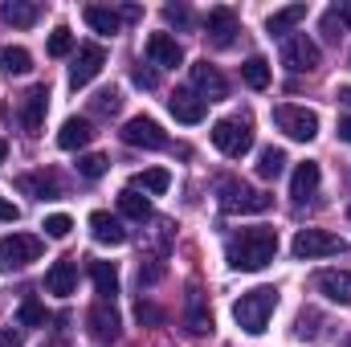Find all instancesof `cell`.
I'll use <instances>...</instances> for the list:
<instances>
[{
    "mask_svg": "<svg viewBox=\"0 0 351 347\" xmlns=\"http://www.w3.org/2000/svg\"><path fill=\"white\" fill-rule=\"evenodd\" d=\"M237 33H241V25H237V12H233V8H213V12H208L204 37H208L213 49H229V45L237 41Z\"/></svg>",
    "mask_w": 351,
    "mask_h": 347,
    "instance_id": "10",
    "label": "cell"
},
{
    "mask_svg": "<svg viewBox=\"0 0 351 347\" xmlns=\"http://www.w3.org/2000/svg\"><path fill=\"white\" fill-rule=\"evenodd\" d=\"M294 335H298V339H315V335H319V315H315V311H302L298 323H294Z\"/></svg>",
    "mask_w": 351,
    "mask_h": 347,
    "instance_id": "37",
    "label": "cell"
},
{
    "mask_svg": "<svg viewBox=\"0 0 351 347\" xmlns=\"http://www.w3.org/2000/svg\"><path fill=\"white\" fill-rule=\"evenodd\" d=\"M339 250H343V241H339L335 233H327V229H298V233H294V246H290V254L298 261L331 258V254H339Z\"/></svg>",
    "mask_w": 351,
    "mask_h": 347,
    "instance_id": "8",
    "label": "cell"
},
{
    "mask_svg": "<svg viewBox=\"0 0 351 347\" xmlns=\"http://www.w3.org/2000/svg\"><path fill=\"white\" fill-rule=\"evenodd\" d=\"M217 200H221L225 213H265V208L274 204L265 192L241 184V180H221V184H217Z\"/></svg>",
    "mask_w": 351,
    "mask_h": 347,
    "instance_id": "5",
    "label": "cell"
},
{
    "mask_svg": "<svg viewBox=\"0 0 351 347\" xmlns=\"http://www.w3.org/2000/svg\"><path fill=\"white\" fill-rule=\"evenodd\" d=\"M0 347H25V331L21 327H4L0 331Z\"/></svg>",
    "mask_w": 351,
    "mask_h": 347,
    "instance_id": "41",
    "label": "cell"
},
{
    "mask_svg": "<svg viewBox=\"0 0 351 347\" xmlns=\"http://www.w3.org/2000/svg\"><path fill=\"white\" fill-rule=\"evenodd\" d=\"M0 16H4L8 25H16V29H33L37 16H41V4H33V0H8V4L0 8Z\"/></svg>",
    "mask_w": 351,
    "mask_h": 347,
    "instance_id": "24",
    "label": "cell"
},
{
    "mask_svg": "<svg viewBox=\"0 0 351 347\" xmlns=\"http://www.w3.org/2000/svg\"><path fill=\"white\" fill-rule=\"evenodd\" d=\"M45 237H53V241H62V237H70V229H74V221L66 217V213H53V217H45Z\"/></svg>",
    "mask_w": 351,
    "mask_h": 347,
    "instance_id": "35",
    "label": "cell"
},
{
    "mask_svg": "<svg viewBox=\"0 0 351 347\" xmlns=\"http://www.w3.org/2000/svg\"><path fill=\"white\" fill-rule=\"evenodd\" d=\"M90 233H94V241H102V246H123L127 241V229H123V221L119 217H110V213H90Z\"/></svg>",
    "mask_w": 351,
    "mask_h": 347,
    "instance_id": "19",
    "label": "cell"
},
{
    "mask_svg": "<svg viewBox=\"0 0 351 347\" xmlns=\"http://www.w3.org/2000/svg\"><path fill=\"white\" fill-rule=\"evenodd\" d=\"M45 347H70V344H62V339H58V344H45Z\"/></svg>",
    "mask_w": 351,
    "mask_h": 347,
    "instance_id": "49",
    "label": "cell"
},
{
    "mask_svg": "<svg viewBox=\"0 0 351 347\" xmlns=\"http://www.w3.org/2000/svg\"><path fill=\"white\" fill-rule=\"evenodd\" d=\"M90 139H94L90 119H66L62 131H58V147H62V152H78V147H86Z\"/></svg>",
    "mask_w": 351,
    "mask_h": 347,
    "instance_id": "21",
    "label": "cell"
},
{
    "mask_svg": "<svg viewBox=\"0 0 351 347\" xmlns=\"http://www.w3.org/2000/svg\"><path fill=\"white\" fill-rule=\"evenodd\" d=\"M319 180H323V172H319V164L315 160H306V164H298L294 168V180H290V196L302 204V200H311L315 192H319Z\"/></svg>",
    "mask_w": 351,
    "mask_h": 347,
    "instance_id": "20",
    "label": "cell"
},
{
    "mask_svg": "<svg viewBox=\"0 0 351 347\" xmlns=\"http://www.w3.org/2000/svg\"><path fill=\"white\" fill-rule=\"evenodd\" d=\"M168 110H172V119L176 123H200L204 119V110H208V102L196 94V90H176L172 98H168Z\"/></svg>",
    "mask_w": 351,
    "mask_h": 347,
    "instance_id": "15",
    "label": "cell"
},
{
    "mask_svg": "<svg viewBox=\"0 0 351 347\" xmlns=\"http://www.w3.org/2000/svg\"><path fill=\"white\" fill-rule=\"evenodd\" d=\"M164 16H168L172 25H188V21H192V16H188V8H176V4H168V8H164Z\"/></svg>",
    "mask_w": 351,
    "mask_h": 347,
    "instance_id": "43",
    "label": "cell"
},
{
    "mask_svg": "<svg viewBox=\"0 0 351 347\" xmlns=\"http://www.w3.org/2000/svg\"><path fill=\"white\" fill-rule=\"evenodd\" d=\"M119 213L131 221H152V200L139 196V188H123L119 192Z\"/></svg>",
    "mask_w": 351,
    "mask_h": 347,
    "instance_id": "27",
    "label": "cell"
},
{
    "mask_svg": "<svg viewBox=\"0 0 351 347\" xmlns=\"http://www.w3.org/2000/svg\"><path fill=\"white\" fill-rule=\"evenodd\" d=\"M90 282L102 294V302H114V294H119V270L110 261H90Z\"/></svg>",
    "mask_w": 351,
    "mask_h": 347,
    "instance_id": "23",
    "label": "cell"
},
{
    "mask_svg": "<svg viewBox=\"0 0 351 347\" xmlns=\"http://www.w3.org/2000/svg\"><path fill=\"white\" fill-rule=\"evenodd\" d=\"M348 347H351V344H348Z\"/></svg>",
    "mask_w": 351,
    "mask_h": 347,
    "instance_id": "51",
    "label": "cell"
},
{
    "mask_svg": "<svg viewBox=\"0 0 351 347\" xmlns=\"http://www.w3.org/2000/svg\"><path fill=\"white\" fill-rule=\"evenodd\" d=\"M339 102H351V90H339Z\"/></svg>",
    "mask_w": 351,
    "mask_h": 347,
    "instance_id": "48",
    "label": "cell"
},
{
    "mask_svg": "<svg viewBox=\"0 0 351 347\" xmlns=\"http://www.w3.org/2000/svg\"><path fill=\"white\" fill-rule=\"evenodd\" d=\"M241 78H245V86L265 90L269 86V62H265V58H250V62L241 66Z\"/></svg>",
    "mask_w": 351,
    "mask_h": 347,
    "instance_id": "32",
    "label": "cell"
},
{
    "mask_svg": "<svg viewBox=\"0 0 351 347\" xmlns=\"http://www.w3.org/2000/svg\"><path fill=\"white\" fill-rule=\"evenodd\" d=\"M131 78H135V86H143V90H156V82H160V78H156V70H143V66H139Z\"/></svg>",
    "mask_w": 351,
    "mask_h": 347,
    "instance_id": "42",
    "label": "cell"
},
{
    "mask_svg": "<svg viewBox=\"0 0 351 347\" xmlns=\"http://www.w3.org/2000/svg\"><path fill=\"white\" fill-rule=\"evenodd\" d=\"M315 286H319L323 298H331V302H339V307H351V274L348 270H323V274L315 278Z\"/></svg>",
    "mask_w": 351,
    "mask_h": 347,
    "instance_id": "18",
    "label": "cell"
},
{
    "mask_svg": "<svg viewBox=\"0 0 351 347\" xmlns=\"http://www.w3.org/2000/svg\"><path fill=\"white\" fill-rule=\"evenodd\" d=\"M45 290L49 294H58V298H70L74 290H78V261L74 258H62L49 265V274H45Z\"/></svg>",
    "mask_w": 351,
    "mask_h": 347,
    "instance_id": "14",
    "label": "cell"
},
{
    "mask_svg": "<svg viewBox=\"0 0 351 347\" xmlns=\"http://www.w3.org/2000/svg\"><path fill=\"white\" fill-rule=\"evenodd\" d=\"M86 327H90V335H94L98 344H110V339L123 335V319H119V311H114L110 302H94V307H90Z\"/></svg>",
    "mask_w": 351,
    "mask_h": 347,
    "instance_id": "12",
    "label": "cell"
},
{
    "mask_svg": "<svg viewBox=\"0 0 351 347\" xmlns=\"http://www.w3.org/2000/svg\"><path fill=\"white\" fill-rule=\"evenodd\" d=\"M16 323H21V327H45V323H49V311H45L37 298H25L21 311H16Z\"/></svg>",
    "mask_w": 351,
    "mask_h": 347,
    "instance_id": "33",
    "label": "cell"
},
{
    "mask_svg": "<svg viewBox=\"0 0 351 347\" xmlns=\"http://www.w3.org/2000/svg\"><path fill=\"white\" fill-rule=\"evenodd\" d=\"M106 168H110V160H106V156H98V152H90V156H82V160H78V172L86 176V180H98Z\"/></svg>",
    "mask_w": 351,
    "mask_h": 347,
    "instance_id": "36",
    "label": "cell"
},
{
    "mask_svg": "<svg viewBox=\"0 0 351 347\" xmlns=\"http://www.w3.org/2000/svg\"><path fill=\"white\" fill-rule=\"evenodd\" d=\"M168 184H172L168 168H147V172L135 176V184H131V188H143V192H152V196H164V192H168Z\"/></svg>",
    "mask_w": 351,
    "mask_h": 347,
    "instance_id": "30",
    "label": "cell"
},
{
    "mask_svg": "<svg viewBox=\"0 0 351 347\" xmlns=\"http://www.w3.org/2000/svg\"><path fill=\"white\" fill-rule=\"evenodd\" d=\"M348 217H351V208H348Z\"/></svg>",
    "mask_w": 351,
    "mask_h": 347,
    "instance_id": "50",
    "label": "cell"
},
{
    "mask_svg": "<svg viewBox=\"0 0 351 347\" xmlns=\"http://www.w3.org/2000/svg\"><path fill=\"white\" fill-rule=\"evenodd\" d=\"M184 323H188V331H192V335H208V331H213V315H208V307H204L200 290H192V294H188Z\"/></svg>",
    "mask_w": 351,
    "mask_h": 347,
    "instance_id": "25",
    "label": "cell"
},
{
    "mask_svg": "<svg viewBox=\"0 0 351 347\" xmlns=\"http://www.w3.org/2000/svg\"><path fill=\"white\" fill-rule=\"evenodd\" d=\"M213 143H217V152H225L229 160H241V156L254 147V123H250L245 115L221 119V123H213Z\"/></svg>",
    "mask_w": 351,
    "mask_h": 347,
    "instance_id": "3",
    "label": "cell"
},
{
    "mask_svg": "<svg viewBox=\"0 0 351 347\" xmlns=\"http://www.w3.org/2000/svg\"><path fill=\"white\" fill-rule=\"evenodd\" d=\"M119 102H123V98H119V90H114V86L94 94V110H98V115H114V110H119Z\"/></svg>",
    "mask_w": 351,
    "mask_h": 347,
    "instance_id": "38",
    "label": "cell"
},
{
    "mask_svg": "<svg viewBox=\"0 0 351 347\" xmlns=\"http://www.w3.org/2000/svg\"><path fill=\"white\" fill-rule=\"evenodd\" d=\"M45 110H49V86L41 82V86H33L25 98H21V127H25L29 135H41Z\"/></svg>",
    "mask_w": 351,
    "mask_h": 347,
    "instance_id": "13",
    "label": "cell"
},
{
    "mask_svg": "<svg viewBox=\"0 0 351 347\" xmlns=\"http://www.w3.org/2000/svg\"><path fill=\"white\" fill-rule=\"evenodd\" d=\"M319 62H323V53L306 33H290L282 41V66L290 74H311V70H319Z\"/></svg>",
    "mask_w": 351,
    "mask_h": 347,
    "instance_id": "7",
    "label": "cell"
},
{
    "mask_svg": "<svg viewBox=\"0 0 351 347\" xmlns=\"http://www.w3.org/2000/svg\"><path fill=\"white\" fill-rule=\"evenodd\" d=\"M282 172H286V152H282V147H262V156H258V176H262V180H278Z\"/></svg>",
    "mask_w": 351,
    "mask_h": 347,
    "instance_id": "31",
    "label": "cell"
},
{
    "mask_svg": "<svg viewBox=\"0 0 351 347\" xmlns=\"http://www.w3.org/2000/svg\"><path fill=\"white\" fill-rule=\"evenodd\" d=\"M278 254V233L274 229H241L233 241H229V265L233 270H245V274H254V270H265L269 261Z\"/></svg>",
    "mask_w": 351,
    "mask_h": 347,
    "instance_id": "1",
    "label": "cell"
},
{
    "mask_svg": "<svg viewBox=\"0 0 351 347\" xmlns=\"http://www.w3.org/2000/svg\"><path fill=\"white\" fill-rule=\"evenodd\" d=\"M119 135H123V143H127V147H152V152L168 147V135H164V127H160L156 119H147V115H135V119H127Z\"/></svg>",
    "mask_w": 351,
    "mask_h": 347,
    "instance_id": "9",
    "label": "cell"
},
{
    "mask_svg": "<svg viewBox=\"0 0 351 347\" xmlns=\"http://www.w3.org/2000/svg\"><path fill=\"white\" fill-rule=\"evenodd\" d=\"M82 16H86L90 29H94V33H102V37H114V33L123 29V16H119L114 8H102V4H90Z\"/></svg>",
    "mask_w": 351,
    "mask_h": 347,
    "instance_id": "26",
    "label": "cell"
},
{
    "mask_svg": "<svg viewBox=\"0 0 351 347\" xmlns=\"http://www.w3.org/2000/svg\"><path fill=\"white\" fill-rule=\"evenodd\" d=\"M16 188H21V192H29L33 200H53V196H58V184H53L49 176H21V180H16Z\"/></svg>",
    "mask_w": 351,
    "mask_h": 347,
    "instance_id": "29",
    "label": "cell"
},
{
    "mask_svg": "<svg viewBox=\"0 0 351 347\" xmlns=\"http://www.w3.org/2000/svg\"><path fill=\"white\" fill-rule=\"evenodd\" d=\"M331 12L339 16V25H343V29H348V25H351V0H348V4H335Z\"/></svg>",
    "mask_w": 351,
    "mask_h": 347,
    "instance_id": "45",
    "label": "cell"
},
{
    "mask_svg": "<svg viewBox=\"0 0 351 347\" xmlns=\"http://www.w3.org/2000/svg\"><path fill=\"white\" fill-rule=\"evenodd\" d=\"M45 49H49V58H66V53L74 49V33H70L66 25H58V29L49 33V45H45Z\"/></svg>",
    "mask_w": 351,
    "mask_h": 347,
    "instance_id": "34",
    "label": "cell"
},
{
    "mask_svg": "<svg viewBox=\"0 0 351 347\" xmlns=\"http://www.w3.org/2000/svg\"><path fill=\"white\" fill-rule=\"evenodd\" d=\"M274 311H278V290H274V286H254V290H245V294L233 302V319H237V327L250 331V335H262Z\"/></svg>",
    "mask_w": 351,
    "mask_h": 347,
    "instance_id": "2",
    "label": "cell"
},
{
    "mask_svg": "<svg viewBox=\"0 0 351 347\" xmlns=\"http://www.w3.org/2000/svg\"><path fill=\"white\" fill-rule=\"evenodd\" d=\"M41 250H45L41 237H33V233H8V237L0 241V270H4V274L25 270V265H33V261L41 258Z\"/></svg>",
    "mask_w": 351,
    "mask_h": 347,
    "instance_id": "6",
    "label": "cell"
},
{
    "mask_svg": "<svg viewBox=\"0 0 351 347\" xmlns=\"http://www.w3.org/2000/svg\"><path fill=\"white\" fill-rule=\"evenodd\" d=\"M306 21V4H286V8H274L269 12V21H265V29H269V37H286L294 25H302Z\"/></svg>",
    "mask_w": 351,
    "mask_h": 347,
    "instance_id": "22",
    "label": "cell"
},
{
    "mask_svg": "<svg viewBox=\"0 0 351 347\" xmlns=\"http://www.w3.org/2000/svg\"><path fill=\"white\" fill-rule=\"evenodd\" d=\"M274 127H278L286 139H294V143H311V139L319 135V115L306 110V106L282 102V106H274Z\"/></svg>",
    "mask_w": 351,
    "mask_h": 347,
    "instance_id": "4",
    "label": "cell"
},
{
    "mask_svg": "<svg viewBox=\"0 0 351 347\" xmlns=\"http://www.w3.org/2000/svg\"><path fill=\"white\" fill-rule=\"evenodd\" d=\"M192 86L200 98H208V102H217V98H225L229 94V82L221 78V70L217 66H208V62H196L192 66Z\"/></svg>",
    "mask_w": 351,
    "mask_h": 347,
    "instance_id": "16",
    "label": "cell"
},
{
    "mask_svg": "<svg viewBox=\"0 0 351 347\" xmlns=\"http://www.w3.org/2000/svg\"><path fill=\"white\" fill-rule=\"evenodd\" d=\"M102 66H106V49H102V45H82L78 58H74V66H70V86L74 90L90 86Z\"/></svg>",
    "mask_w": 351,
    "mask_h": 347,
    "instance_id": "11",
    "label": "cell"
},
{
    "mask_svg": "<svg viewBox=\"0 0 351 347\" xmlns=\"http://www.w3.org/2000/svg\"><path fill=\"white\" fill-rule=\"evenodd\" d=\"M4 156H8V143H4V135H0V164H4Z\"/></svg>",
    "mask_w": 351,
    "mask_h": 347,
    "instance_id": "47",
    "label": "cell"
},
{
    "mask_svg": "<svg viewBox=\"0 0 351 347\" xmlns=\"http://www.w3.org/2000/svg\"><path fill=\"white\" fill-rule=\"evenodd\" d=\"M339 139H348V143H351V115H348V119H339Z\"/></svg>",
    "mask_w": 351,
    "mask_h": 347,
    "instance_id": "46",
    "label": "cell"
},
{
    "mask_svg": "<svg viewBox=\"0 0 351 347\" xmlns=\"http://www.w3.org/2000/svg\"><path fill=\"white\" fill-rule=\"evenodd\" d=\"M147 58L156 66H164V70H176L184 62V49H180V41H176L172 33H152L147 37Z\"/></svg>",
    "mask_w": 351,
    "mask_h": 347,
    "instance_id": "17",
    "label": "cell"
},
{
    "mask_svg": "<svg viewBox=\"0 0 351 347\" xmlns=\"http://www.w3.org/2000/svg\"><path fill=\"white\" fill-rule=\"evenodd\" d=\"M339 33H343L339 16H335V12H327V16H323V37H327V41H339Z\"/></svg>",
    "mask_w": 351,
    "mask_h": 347,
    "instance_id": "40",
    "label": "cell"
},
{
    "mask_svg": "<svg viewBox=\"0 0 351 347\" xmlns=\"http://www.w3.org/2000/svg\"><path fill=\"white\" fill-rule=\"evenodd\" d=\"M16 217H21V208H16L8 196H0V221H16Z\"/></svg>",
    "mask_w": 351,
    "mask_h": 347,
    "instance_id": "44",
    "label": "cell"
},
{
    "mask_svg": "<svg viewBox=\"0 0 351 347\" xmlns=\"http://www.w3.org/2000/svg\"><path fill=\"white\" fill-rule=\"evenodd\" d=\"M0 66H4V74H29L33 70V53L21 49V45H4L0 49Z\"/></svg>",
    "mask_w": 351,
    "mask_h": 347,
    "instance_id": "28",
    "label": "cell"
},
{
    "mask_svg": "<svg viewBox=\"0 0 351 347\" xmlns=\"http://www.w3.org/2000/svg\"><path fill=\"white\" fill-rule=\"evenodd\" d=\"M135 319H139V323H164V315H160L152 302H143V298H139V307H135Z\"/></svg>",
    "mask_w": 351,
    "mask_h": 347,
    "instance_id": "39",
    "label": "cell"
}]
</instances>
